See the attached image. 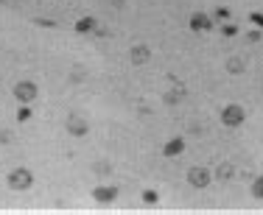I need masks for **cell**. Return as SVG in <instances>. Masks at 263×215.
Masks as SVG:
<instances>
[{"label":"cell","instance_id":"obj_1","mask_svg":"<svg viewBox=\"0 0 263 215\" xmlns=\"http://www.w3.org/2000/svg\"><path fill=\"white\" fill-rule=\"evenodd\" d=\"M31 184H34V176H31L28 168H14V171L9 173V187L11 190H28Z\"/></svg>","mask_w":263,"mask_h":215},{"label":"cell","instance_id":"obj_2","mask_svg":"<svg viewBox=\"0 0 263 215\" xmlns=\"http://www.w3.org/2000/svg\"><path fill=\"white\" fill-rule=\"evenodd\" d=\"M244 106H235V103H230V106H224L221 109V123L224 126H230V129H235V126H241L244 123Z\"/></svg>","mask_w":263,"mask_h":215},{"label":"cell","instance_id":"obj_3","mask_svg":"<svg viewBox=\"0 0 263 215\" xmlns=\"http://www.w3.org/2000/svg\"><path fill=\"white\" fill-rule=\"evenodd\" d=\"M14 95L20 98V103L36 101V84H34V81H20V84L14 87Z\"/></svg>","mask_w":263,"mask_h":215},{"label":"cell","instance_id":"obj_4","mask_svg":"<svg viewBox=\"0 0 263 215\" xmlns=\"http://www.w3.org/2000/svg\"><path fill=\"white\" fill-rule=\"evenodd\" d=\"M188 179H191L193 187H207V184H210V173L204 171V168H193V171L188 173Z\"/></svg>","mask_w":263,"mask_h":215},{"label":"cell","instance_id":"obj_5","mask_svg":"<svg viewBox=\"0 0 263 215\" xmlns=\"http://www.w3.org/2000/svg\"><path fill=\"white\" fill-rule=\"evenodd\" d=\"M191 28H193V31H210V28H213V17H207V14H193V17H191Z\"/></svg>","mask_w":263,"mask_h":215},{"label":"cell","instance_id":"obj_6","mask_svg":"<svg viewBox=\"0 0 263 215\" xmlns=\"http://www.w3.org/2000/svg\"><path fill=\"white\" fill-rule=\"evenodd\" d=\"M182 151H185V140L182 137L168 140V146L163 148V154H165V156H176V154H182Z\"/></svg>","mask_w":263,"mask_h":215},{"label":"cell","instance_id":"obj_7","mask_svg":"<svg viewBox=\"0 0 263 215\" xmlns=\"http://www.w3.org/2000/svg\"><path fill=\"white\" fill-rule=\"evenodd\" d=\"M76 31H79V34H90V31H96V20H93V17H81L79 23H76Z\"/></svg>","mask_w":263,"mask_h":215},{"label":"cell","instance_id":"obj_8","mask_svg":"<svg viewBox=\"0 0 263 215\" xmlns=\"http://www.w3.org/2000/svg\"><path fill=\"white\" fill-rule=\"evenodd\" d=\"M93 196H96V201H112L115 190L112 187H96V193H93Z\"/></svg>","mask_w":263,"mask_h":215},{"label":"cell","instance_id":"obj_9","mask_svg":"<svg viewBox=\"0 0 263 215\" xmlns=\"http://www.w3.org/2000/svg\"><path fill=\"white\" fill-rule=\"evenodd\" d=\"M67 129H70L73 134H84V131H87V123H84V121H79V118H70V123H67Z\"/></svg>","mask_w":263,"mask_h":215},{"label":"cell","instance_id":"obj_10","mask_svg":"<svg viewBox=\"0 0 263 215\" xmlns=\"http://www.w3.org/2000/svg\"><path fill=\"white\" fill-rule=\"evenodd\" d=\"M252 196L255 198H263V176H258V179L252 182Z\"/></svg>","mask_w":263,"mask_h":215},{"label":"cell","instance_id":"obj_11","mask_svg":"<svg viewBox=\"0 0 263 215\" xmlns=\"http://www.w3.org/2000/svg\"><path fill=\"white\" fill-rule=\"evenodd\" d=\"M28 118H31V109H28V103H23V106L17 109V121H20V123H26Z\"/></svg>","mask_w":263,"mask_h":215},{"label":"cell","instance_id":"obj_12","mask_svg":"<svg viewBox=\"0 0 263 215\" xmlns=\"http://www.w3.org/2000/svg\"><path fill=\"white\" fill-rule=\"evenodd\" d=\"M132 56H134V61H146V59H149V51H146V48H134Z\"/></svg>","mask_w":263,"mask_h":215},{"label":"cell","instance_id":"obj_13","mask_svg":"<svg viewBox=\"0 0 263 215\" xmlns=\"http://www.w3.org/2000/svg\"><path fill=\"white\" fill-rule=\"evenodd\" d=\"M216 176H219V179H230V176H232V168H230V165H221L219 171H216Z\"/></svg>","mask_w":263,"mask_h":215},{"label":"cell","instance_id":"obj_14","mask_svg":"<svg viewBox=\"0 0 263 215\" xmlns=\"http://www.w3.org/2000/svg\"><path fill=\"white\" fill-rule=\"evenodd\" d=\"M249 20H252L255 26H258V28L263 31V14H261V11H252V14H249Z\"/></svg>","mask_w":263,"mask_h":215},{"label":"cell","instance_id":"obj_15","mask_svg":"<svg viewBox=\"0 0 263 215\" xmlns=\"http://www.w3.org/2000/svg\"><path fill=\"white\" fill-rule=\"evenodd\" d=\"M241 70H244V61H241V59L230 61V73H241Z\"/></svg>","mask_w":263,"mask_h":215},{"label":"cell","instance_id":"obj_16","mask_svg":"<svg viewBox=\"0 0 263 215\" xmlns=\"http://www.w3.org/2000/svg\"><path fill=\"white\" fill-rule=\"evenodd\" d=\"M213 20H230V9H216V14H213Z\"/></svg>","mask_w":263,"mask_h":215},{"label":"cell","instance_id":"obj_17","mask_svg":"<svg viewBox=\"0 0 263 215\" xmlns=\"http://www.w3.org/2000/svg\"><path fill=\"white\" fill-rule=\"evenodd\" d=\"M221 34H224V36H235V34H238V28L227 23V26H221Z\"/></svg>","mask_w":263,"mask_h":215},{"label":"cell","instance_id":"obj_18","mask_svg":"<svg viewBox=\"0 0 263 215\" xmlns=\"http://www.w3.org/2000/svg\"><path fill=\"white\" fill-rule=\"evenodd\" d=\"M258 39H261V28H258V31H249V42H258Z\"/></svg>","mask_w":263,"mask_h":215}]
</instances>
